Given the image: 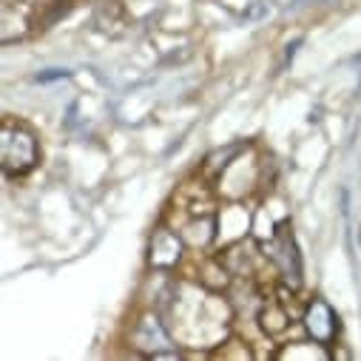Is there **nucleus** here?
<instances>
[{"label":"nucleus","instance_id":"nucleus-1","mask_svg":"<svg viewBox=\"0 0 361 361\" xmlns=\"http://www.w3.org/2000/svg\"><path fill=\"white\" fill-rule=\"evenodd\" d=\"M4 171L6 176H23L37 165V140L23 126H6L4 128Z\"/></svg>","mask_w":361,"mask_h":361},{"label":"nucleus","instance_id":"nucleus-2","mask_svg":"<svg viewBox=\"0 0 361 361\" xmlns=\"http://www.w3.org/2000/svg\"><path fill=\"white\" fill-rule=\"evenodd\" d=\"M270 259H274L282 270V276L296 288L302 282V259H299V250H296V242H293V233L288 231V225H282L270 242Z\"/></svg>","mask_w":361,"mask_h":361},{"label":"nucleus","instance_id":"nucleus-3","mask_svg":"<svg viewBox=\"0 0 361 361\" xmlns=\"http://www.w3.org/2000/svg\"><path fill=\"white\" fill-rule=\"evenodd\" d=\"M134 347L145 350L151 358H176V353L171 350V338H168L165 327L151 313L140 319V324L134 330Z\"/></svg>","mask_w":361,"mask_h":361},{"label":"nucleus","instance_id":"nucleus-4","mask_svg":"<svg viewBox=\"0 0 361 361\" xmlns=\"http://www.w3.org/2000/svg\"><path fill=\"white\" fill-rule=\"evenodd\" d=\"M305 327L319 344H330L338 333V319L330 310V305H324L322 299H313L305 310Z\"/></svg>","mask_w":361,"mask_h":361},{"label":"nucleus","instance_id":"nucleus-5","mask_svg":"<svg viewBox=\"0 0 361 361\" xmlns=\"http://www.w3.org/2000/svg\"><path fill=\"white\" fill-rule=\"evenodd\" d=\"M179 250H183L179 239H176L171 231L159 228V231L154 233V239H151V264H154V267H171V264H176Z\"/></svg>","mask_w":361,"mask_h":361},{"label":"nucleus","instance_id":"nucleus-6","mask_svg":"<svg viewBox=\"0 0 361 361\" xmlns=\"http://www.w3.org/2000/svg\"><path fill=\"white\" fill-rule=\"evenodd\" d=\"M63 77H68V71H63V68H49V71H43V74H37V82H51V80H63Z\"/></svg>","mask_w":361,"mask_h":361},{"label":"nucleus","instance_id":"nucleus-7","mask_svg":"<svg viewBox=\"0 0 361 361\" xmlns=\"http://www.w3.org/2000/svg\"><path fill=\"white\" fill-rule=\"evenodd\" d=\"M358 242H361V231H358Z\"/></svg>","mask_w":361,"mask_h":361}]
</instances>
